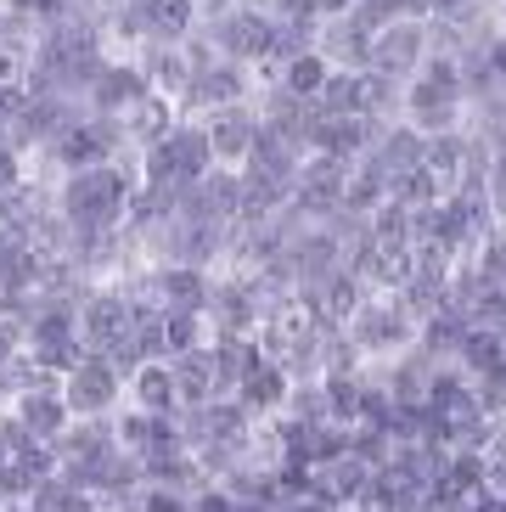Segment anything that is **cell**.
<instances>
[{"instance_id": "4fadbf2b", "label": "cell", "mask_w": 506, "mask_h": 512, "mask_svg": "<svg viewBox=\"0 0 506 512\" xmlns=\"http://www.w3.org/2000/svg\"><path fill=\"white\" fill-rule=\"evenodd\" d=\"M17 406V389H12V377H6V366H0V417Z\"/></svg>"}, {"instance_id": "3957f363", "label": "cell", "mask_w": 506, "mask_h": 512, "mask_svg": "<svg viewBox=\"0 0 506 512\" xmlns=\"http://www.w3.org/2000/svg\"><path fill=\"white\" fill-rule=\"evenodd\" d=\"M203 136H209V152H214V169H242L253 136H259V113L248 102L237 107H220V113H203Z\"/></svg>"}, {"instance_id": "8fae6325", "label": "cell", "mask_w": 506, "mask_h": 512, "mask_svg": "<svg viewBox=\"0 0 506 512\" xmlns=\"http://www.w3.org/2000/svg\"><path fill=\"white\" fill-rule=\"evenodd\" d=\"M270 17H276V23H310L315 0H270Z\"/></svg>"}, {"instance_id": "7c38bea8", "label": "cell", "mask_w": 506, "mask_h": 512, "mask_svg": "<svg viewBox=\"0 0 506 512\" xmlns=\"http://www.w3.org/2000/svg\"><path fill=\"white\" fill-rule=\"evenodd\" d=\"M17 349H23V327H17V321H6V316H0V366L12 361Z\"/></svg>"}, {"instance_id": "9c48e42d", "label": "cell", "mask_w": 506, "mask_h": 512, "mask_svg": "<svg viewBox=\"0 0 506 512\" xmlns=\"http://www.w3.org/2000/svg\"><path fill=\"white\" fill-rule=\"evenodd\" d=\"M158 321H164V349H169V361H175V355H192V349L209 344V316H203V310H158Z\"/></svg>"}, {"instance_id": "5b68a950", "label": "cell", "mask_w": 506, "mask_h": 512, "mask_svg": "<svg viewBox=\"0 0 506 512\" xmlns=\"http://www.w3.org/2000/svg\"><path fill=\"white\" fill-rule=\"evenodd\" d=\"M17 428L29 439H40V445H57L62 428H68V406H62V389H34V394H17V406H12Z\"/></svg>"}, {"instance_id": "5bb4252c", "label": "cell", "mask_w": 506, "mask_h": 512, "mask_svg": "<svg viewBox=\"0 0 506 512\" xmlns=\"http://www.w3.org/2000/svg\"><path fill=\"white\" fill-rule=\"evenodd\" d=\"M490 68H495V74H506V40H501V46L490 51Z\"/></svg>"}, {"instance_id": "9a60e30c", "label": "cell", "mask_w": 506, "mask_h": 512, "mask_svg": "<svg viewBox=\"0 0 506 512\" xmlns=\"http://www.w3.org/2000/svg\"><path fill=\"white\" fill-rule=\"evenodd\" d=\"M0 462H6V445H0Z\"/></svg>"}, {"instance_id": "30bf717a", "label": "cell", "mask_w": 506, "mask_h": 512, "mask_svg": "<svg viewBox=\"0 0 506 512\" xmlns=\"http://www.w3.org/2000/svg\"><path fill=\"white\" fill-rule=\"evenodd\" d=\"M135 512H186V496H175V490H152V484H141V490H135Z\"/></svg>"}, {"instance_id": "7a4b0ae2", "label": "cell", "mask_w": 506, "mask_h": 512, "mask_svg": "<svg viewBox=\"0 0 506 512\" xmlns=\"http://www.w3.org/2000/svg\"><path fill=\"white\" fill-rule=\"evenodd\" d=\"M124 400V377L107 366V355H85L74 372L62 377V406L68 417H113Z\"/></svg>"}, {"instance_id": "ba28073f", "label": "cell", "mask_w": 506, "mask_h": 512, "mask_svg": "<svg viewBox=\"0 0 506 512\" xmlns=\"http://www.w3.org/2000/svg\"><path fill=\"white\" fill-rule=\"evenodd\" d=\"M141 17H147V46H186L197 0H141Z\"/></svg>"}, {"instance_id": "8992f818", "label": "cell", "mask_w": 506, "mask_h": 512, "mask_svg": "<svg viewBox=\"0 0 506 512\" xmlns=\"http://www.w3.org/2000/svg\"><path fill=\"white\" fill-rule=\"evenodd\" d=\"M124 394H130V406L147 411V417H180V394H175V372H169V361L141 366V372L124 383Z\"/></svg>"}, {"instance_id": "6da1fadb", "label": "cell", "mask_w": 506, "mask_h": 512, "mask_svg": "<svg viewBox=\"0 0 506 512\" xmlns=\"http://www.w3.org/2000/svg\"><path fill=\"white\" fill-rule=\"evenodd\" d=\"M130 327H135V304L124 299L113 282H96L79 299V344H85V355H113V349L130 338Z\"/></svg>"}, {"instance_id": "277c9868", "label": "cell", "mask_w": 506, "mask_h": 512, "mask_svg": "<svg viewBox=\"0 0 506 512\" xmlns=\"http://www.w3.org/2000/svg\"><path fill=\"white\" fill-rule=\"evenodd\" d=\"M147 74H141V62H107L102 74H96V85H90L85 107L90 113H102V119H124L135 102H147Z\"/></svg>"}, {"instance_id": "52a82bcc", "label": "cell", "mask_w": 506, "mask_h": 512, "mask_svg": "<svg viewBox=\"0 0 506 512\" xmlns=\"http://www.w3.org/2000/svg\"><path fill=\"white\" fill-rule=\"evenodd\" d=\"M287 389H293V377L282 372V366H259V372L242 383L231 400H237L242 411H248L253 422H265V417H282V406H287Z\"/></svg>"}]
</instances>
